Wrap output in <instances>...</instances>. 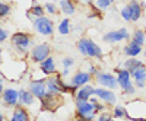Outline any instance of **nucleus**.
<instances>
[{"label": "nucleus", "instance_id": "1", "mask_svg": "<svg viewBox=\"0 0 146 121\" xmlns=\"http://www.w3.org/2000/svg\"><path fill=\"white\" fill-rule=\"evenodd\" d=\"M12 45L19 54H25L31 47V37L28 34L16 32L12 35Z\"/></svg>", "mask_w": 146, "mask_h": 121}, {"label": "nucleus", "instance_id": "2", "mask_svg": "<svg viewBox=\"0 0 146 121\" xmlns=\"http://www.w3.org/2000/svg\"><path fill=\"white\" fill-rule=\"evenodd\" d=\"M34 28L36 32H40L41 35H53L54 32V23L51 19H48L47 16H40V18H34Z\"/></svg>", "mask_w": 146, "mask_h": 121}, {"label": "nucleus", "instance_id": "3", "mask_svg": "<svg viewBox=\"0 0 146 121\" xmlns=\"http://www.w3.org/2000/svg\"><path fill=\"white\" fill-rule=\"evenodd\" d=\"M48 57H50V45L45 42L35 45L31 50V60L34 63H42Z\"/></svg>", "mask_w": 146, "mask_h": 121}, {"label": "nucleus", "instance_id": "4", "mask_svg": "<svg viewBox=\"0 0 146 121\" xmlns=\"http://www.w3.org/2000/svg\"><path fill=\"white\" fill-rule=\"evenodd\" d=\"M129 37H130L129 31H127L126 28H120V29H117V31H110V32H107L104 37H102V40H104L105 42L114 44V42H120V41L129 40Z\"/></svg>", "mask_w": 146, "mask_h": 121}, {"label": "nucleus", "instance_id": "5", "mask_svg": "<svg viewBox=\"0 0 146 121\" xmlns=\"http://www.w3.org/2000/svg\"><path fill=\"white\" fill-rule=\"evenodd\" d=\"M96 82H98L102 88H108V89H115L117 88V77H114L111 73H105V71H98L95 75Z\"/></svg>", "mask_w": 146, "mask_h": 121}, {"label": "nucleus", "instance_id": "6", "mask_svg": "<svg viewBox=\"0 0 146 121\" xmlns=\"http://www.w3.org/2000/svg\"><path fill=\"white\" fill-rule=\"evenodd\" d=\"M29 91H31V93L35 96V98H38V99H42L44 96L48 93V92H47L45 80H42V79L32 80V82L29 83Z\"/></svg>", "mask_w": 146, "mask_h": 121}, {"label": "nucleus", "instance_id": "7", "mask_svg": "<svg viewBox=\"0 0 146 121\" xmlns=\"http://www.w3.org/2000/svg\"><path fill=\"white\" fill-rule=\"evenodd\" d=\"M94 95L98 96L100 99L105 101V104H115L117 101V96L113 92V89H108V88H95Z\"/></svg>", "mask_w": 146, "mask_h": 121}, {"label": "nucleus", "instance_id": "8", "mask_svg": "<svg viewBox=\"0 0 146 121\" xmlns=\"http://www.w3.org/2000/svg\"><path fill=\"white\" fill-rule=\"evenodd\" d=\"M2 99H3V104L6 106H16L19 102V91H15L12 88L5 89L3 95H2Z\"/></svg>", "mask_w": 146, "mask_h": 121}, {"label": "nucleus", "instance_id": "9", "mask_svg": "<svg viewBox=\"0 0 146 121\" xmlns=\"http://www.w3.org/2000/svg\"><path fill=\"white\" fill-rule=\"evenodd\" d=\"M117 82H118V86L123 89V92L131 86V73L127 69H120L117 70Z\"/></svg>", "mask_w": 146, "mask_h": 121}, {"label": "nucleus", "instance_id": "10", "mask_svg": "<svg viewBox=\"0 0 146 121\" xmlns=\"http://www.w3.org/2000/svg\"><path fill=\"white\" fill-rule=\"evenodd\" d=\"M95 111V104L91 101H76V115H88Z\"/></svg>", "mask_w": 146, "mask_h": 121}, {"label": "nucleus", "instance_id": "11", "mask_svg": "<svg viewBox=\"0 0 146 121\" xmlns=\"http://www.w3.org/2000/svg\"><path fill=\"white\" fill-rule=\"evenodd\" d=\"M131 77L135 79V86L137 88H145L146 86V66H142L136 69L135 71H131Z\"/></svg>", "mask_w": 146, "mask_h": 121}, {"label": "nucleus", "instance_id": "12", "mask_svg": "<svg viewBox=\"0 0 146 121\" xmlns=\"http://www.w3.org/2000/svg\"><path fill=\"white\" fill-rule=\"evenodd\" d=\"M91 80V73L89 71H78V73L72 77L70 83L76 88H82L85 85H88V82Z\"/></svg>", "mask_w": 146, "mask_h": 121}, {"label": "nucleus", "instance_id": "13", "mask_svg": "<svg viewBox=\"0 0 146 121\" xmlns=\"http://www.w3.org/2000/svg\"><path fill=\"white\" fill-rule=\"evenodd\" d=\"M85 44H86V53H88L89 57H94V58H101L102 57V50L96 42H94L89 38H85Z\"/></svg>", "mask_w": 146, "mask_h": 121}, {"label": "nucleus", "instance_id": "14", "mask_svg": "<svg viewBox=\"0 0 146 121\" xmlns=\"http://www.w3.org/2000/svg\"><path fill=\"white\" fill-rule=\"evenodd\" d=\"M41 102H42V110H48V111H54L58 105L57 95H53V93H47L41 99Z\"/></svg>", "mask_w": 146, "mask_h": 121}, {"label": "nucleus", "instance_id": "15", "mask_svg": "<svg viewBox=\"0 0 146 121\" xmlns=\"http://www.w3.org/2000/svg\"><path fill=\"white\" fill-rule=\"evenodd\" d=\"M28 120H29V115H28V111L23 108V105H16L10 115V121H28Z\"/></svg>", "mask_w": 146, "mask_h": 121}, {"label": "nucleus", "instance_id": "16", "mask_svg": "<svg viewBox=\"0 0 146 121\" xmlns=\"http://www.w3.org/2000/svg\"><path fill=\"white\" fill-rule=\"evenodd\" d=\"M94 86L91 85H85L76 91V101H89V98L94 95Z\"/></svg>", "mask_w": 146, "mask_h": 121}, {"label": "nucleus", "instance_id": "17", "mask_svg": "<svg viewBox=\"0 0 146 121\" xmlns=\"http://www.w3.org/2000/svg\"><path fill=\"white\" fill-rule=\"evenodd\" d=\"M127 7H129L130 16H131V22L139 20L140 16H142V6L136 2V0H130L129 5H127Z\"/></svg>", "mask_w": 146, "mask_h": 121}, {"label": "nucleus", "instance_id": "18", "mask_svg": "<svg viewBox=\"0 0 146 121\" xmlns=\"http://www.w3.org/2000/svg\"><path fill=\"white\" fill-rule=\"evenodd\" d=\"M40 69L44 75L50 76L56 73V63H54V58L53 57H48L47 60H44L42 63H40Z\"/></svg>", "mask_w": 146, "mask_h": 121}, {"label": "nucleus", "instance_id": "19", "mask_svg": "<svg viewBox=\"0 0 146 121\" xmlns=\"http://www.w3.org/2000/svg\"><path fill=\"white\" fill-rule=\"evenodd\" d=\"M34 98L35 96L31 93V91H25V89L19 91V104L21 105H32Z\"/></svg>", "mask_w": 146, "mask_h": 121}, {"label": "nucleus", "instance_id": "20", "mask_svg": "<svg viewBox=\"0 0 146 121\" xmlns=\"http://www.w3.org/2000/svg\"><path fill=\"white\" fill-rule=\"evenodd\" d=\"M124 53L129 56V57H136L142 53V45L136 44V42H129L126 47H124Z\"/></svg>", "mask_w": 146, "mask_h": 121}, {"label": "nucleus", "instance_id": "21", "mask_svg": "<svg viewBox=\"0 0 146 121\" xmlns=\"http://www.w3.org/2000/svg\"><path fill=\"white\" fill-rule=\"evenodd\" d=\"M142 66H145V64L140 61V60H137L136 57H130V58H127L124 61V69H127L130 73H131V71H135L136 69L142 67Z\"/></svg>", "mask_w": 146, "mask_h": 121}, {"label": "nucleus", "instance_id": "22", "mask_svg": "<svg viewBox=\"0 0 146 121\" xmlns=\"http://www.w3.org/2000/svg\"><path fill=\"white\" fill-rule=\"evenodd\" d=\"M60 7H62V10L66 15H73L75 10H76V7H75L72 0H60Z\"/></svg>", "mask_w": 146, "mask_h": 121}, {"label": "nucleus", "instance_id": "23", "mask_svg": "<svg viewBox=\"0 0 146 121\" xmlns=\"http://www.w3.org/2000/svg\"><path fill=\"white\" fill-rule=\"evenodd\" d=\"M44 12L45 9L40 5H32V7L28 10V16H34V18H40V16H44Z\"/></svg>", "mask_w": 146, "mask_h": 121}, {"label": "nucleus", "instance_id": "24", "mask_svg": "<svg viewBox=\"0 0 146 121\" xmlns=\"http://www.w3.org/2000/svg\"><path fill=\"white\" fill-rule=\"evenodd\" d=\"M58 32L62 35H67L70 34V20L69 19H63L58 23Z\"/></svg>", "mask_w": 146, "mask_h": 121}, {"label": "nucleus", "instance_id": "25", "mask_svg": "<svg viewBox=\"0 0 146 121\" xmlns=\"http://www.w3.org/2000/svg\"><path fill=\"white\" fill-rule=\"evenodd\" d=\"M131 41L136 42V44H139V45H143V44H145V32L140 31V29H137L135 34H133Z\"/></svg>", "mask_w": 146, "mask_h": 121}, {"label": "nucleus", "instance_id": "26", "mask_svg": "<svg viewBox=\"0 0 146 121\" xmlns=\"http://www.w3.org/2000/svg\"><path fill=\"white\" fill-rule=\"evenodd\" d=\"M114 117L115 118H129V112L124 110L123 106H115L114 108Z\"/></svg>", "mask_w": 146, "mask_h": 121}, {"label": "nucleus", "instance_id": "27", "mask_svg": "<svg viewBox=\"0 0 146 121\" xmlns=\"http://www.w3.org/2000/svg\"><path fill=\"white\" fill-rule=\"evenodd\" d=\"M10 10H12V7H10L7 3L0 2V19L5 18V16H7V15L10 13Z\"/></svg>", "mask_w": 146, "mask_h": 121}, {"label": "nucleus", "instance_id": "28", "mask_svg": "<svg viewBox=\"0 0 146 121\" xmlns=\"http://www.w3.org/2000/svg\"><path fill=\"white\" fill-rule=\"evenodd\" d=\"M114 2H115V0H96V6H98V9L105 10V9H108L110 6H111Z\"/></svg>", "mask_w": 146, "mask_h": 121}, {"label": "nucleus", "instance_id": "29", "mask_svg": "<svg viewBox=\"0 0 146 121\" xmlns=\"http://www.w3.org/2000/svg\"><path fill=\"white\" fill-rule=\"evenodd\" d=\"M121 16H123V19L126 20V22H131V16H130V12H129V7H127V5L121 9Z\"/></svg>", "mask_w": 146, "mask_h": 121}, {"label": "nucleus", "instance_id": "30", "mask_svg": "<svg viewBox=\"0 0 146 121\" xmlns=\"http://www.w3.org/2000/svg\"><path fill=\"white\" fill-rule=\"evenodd\" d=\"M78 50L82 53V56H88V53H86V44H85V38H82V40L78 42Z\"/></svg>", "mask_w": 146, "mask_h": 121}, {"label": "nucleus", "instance_id": "31", "mask_svg": "<svg viewBox=\"0 0 146 121\" xmlns=\"http://www.w3.org/2000/svg\"><path fill=\"white\" fill-rule=\"evenodd\" d=\"M44 9L47 10V13H50V15H54V13H57V9H56V5H53V3H45Z\"/></svg>", "mask_w": 146, "mask_h": 121}, {"label": "nucleus", "instance_id": "32", "mask_svg": "<svg viewBox=\"0 0 146 121\" xmlns=\"http://www.w3.org/2000/svg\"><path fill=\"white\" fill-rule=\"evenodd\" d=\"M7 38H9V32H7L6 29H3L2 26H0V44L5 42Z\"/></svg>", "mask_w": 146, "mask_h": 121}, {"label": "nucleus", "instance_id": "33", "mask_svg": "<svg viewBox=\"0 0 146 121\" xmlns=\"http://www.w3.org/2000/svg\"><path fill=\"white\" fill-rule=\"evenodd\" d=\"M73 58H70V57H66V58H63V67H66V69H70L72 66H73Z\"/></svg>", "mask_w": 146, "mask_h": 121}, {"label": "nucleus", "instance_id": "34", "mask_svg": "<svg viewBox=\"0 0 146 121\" xmlns=\"http://www.w3.org/2000/svg\"><path fill=\"white\" fill-rule=\"evenodd\" d=\"M124 93H127V95H135V93H136V86H135V85H131L130 88H127V89L124 91Z\"/></svg>", "mask_w": 146, "mask_h": 121}, {"label": "nucleus", "instance_id": "35", "mask_svg": "<svg viewBox=\"0 0 146 121\" xmlns=\"http://www.w3.org/2000/svg\"><path fill=\"white\" fill-rule=\"evenodd\" d=\"M110 120H111V117H110L108 114H102V115L98 118V121H110Z\"/></svg>", "mask_w": 146, "mask_h": 121}, {"label": "nucleus", "instance_id": "36", "mask_svg": "<svg viewBox=\"0 0 146 121\" xmlns=\"http://www.w3.org/2000/svg\"><path fill=\"white\" fill-rule=\"evenodd\" d=\"M102 110H104V105H101V104L96 102V104H95V111L98 112V111H102Z\"/></svg>", "mask_w": 146, "mask_h": 121}, {"label": "nucleus", "instance_id": "37", "mask_svg": "<svg viewBox=\"0 0 146 121\" xmlns=\"http://www.w3.org/2000/svg\"><path fill=\"white\" fill-rule=\"evenodd\" d=\"M89 101H91L92 104H96V102H98V96H96V98H95V96L92 95V96H91V98H89Z\"/></svg>", "mask_w": 146, "mask_h": 121}, {"label": "nucleus", "instance_id": "38", "mask_svg": "<svg viewBox=\"0 0 146 121\" xmlns=\"http://www.w3.org/2000/svg\"><path fill=\"white\" fill-rule=\"evenodd\" d=\"M89 73H91V75H96V73H98V71H96V69H95V67L92 66V67H91V70H89Z\"/></svg>", "mask_w": 146, "mask_h": 121}, {"label": "nucleus", "instance_id": "39", "mask_svg": "<svg viewBox=\"0 0 146 121\" xmlns=\"http://www.w3.org/2000/svg\"><path fill=\"white\" fill-rule=\"evenodd\" d=\"M3 85H2V82H0V98H2V95H3Z\"/></svg>", "mask_w": 146, "mask_h": 121}, {"label": "nucleus", "instance_id": "40", "mask_svg": "<svg viewBox=\"0 0 146 121\" xmlns=\"http://www.w3.org/2000/svg\"><path fill=\"white\" fill-rule=\"evenodd\" d=\"M62 75H63V76H67V75H69V69L64 67V70H63V73H62Z\"/></svg>", "mask_w": 146, "mask_h": 121}, {"label": "nucleus", "instance_id": "41", "mask_svg": "<svg viewBox=\"0 0 146 121\" xmlns=\"http://www.w3.org/2000/svg\"><path fill=\"white\" fill-rule=\"evenodd\" d=\"M135 121H146V117H143V118H136Z\"/></svg>", "mask_w": 146, "mask_h": 121}, {"label": "nucleus", "instance_id": "42", "mask_svg": "<svg viewBox=\"0 0 146 121\" xmlns=\"http://www.w3.org/2000/svg\"><path fill=\"white\" fill-rule=\"evenodd\" d=\"M3 120H5V117H3V114H2V112H0V121H3Z\"/></svg>", "mask_w": 146, "mask_h": 121}, {"label": "nucleus", "instance_id": "43", "mask_svg": "<svg viewBox=\"0 0 146 121\" xmlns=\"http://www.w3.org/2000/svg\"><path fill=\"white\" fill-rule=\"evenodd\" d=\"M0 63H2V50H0Z\"/></svg>", "mask_w": 146, "mask_h": 121}, {"label": "nucleus", "instance_id": "44", "mask_svg": "<svg viewBox=\"0 0 146 121\" xmlns=\"http://www.w3.org/2000/svg\"><path fill=\"white\" fill-rule=\"evenodd\" d=\"M73 121H80V120H79V118H78V117H76V118H75V120H73Z\"/></svg>", "mask_w": 146, "mask_h": 121}, {"label": "nucleus", "instance_id": "45", "mask_svg": "<svg viewBox=\"0 0 146 121\" xmlns=\"http://www.w3.org/2000/svg\"><path fill=\"white\" fill-rule=\"evenodd\" d=\"M85 2H86V3H91V0H85Z\"/></svg>", "mask_w": 146, "mask_h": 121}, {"label": "nucleus", "instance_id": "46", "mask_svg": "<svg viewBox=\"0 0 146 121\" xmlns=\"http://www.w3.org/2000/svg\"><path fill=\"white\" fill-rule=\"evenodd\" d=\"M54 2H60V0H54Z\"/></svg>", "mask_w": 146, "mask_h": 121}, {"label": "nucleus", "instance_id": "47", "mask_svg": "<svg viewBox=\"0 0 146 121\" xmlns=\"http://www.w3.org/2000/svg\"><path fill=\"white\" fill-rule=\"evenodd\" d=\"M110 121H114V120H113V118H111V120H110Z\"/></svg>", "mask_w": 146, "mask_h": 121}, {"label": "nucleus", "instance_id": "48", "mask_svg": "<svg viewBox=\"0 0 146 121\" xmlns=\"http://www.w3.org/2000/svg\"><path fill=\"white\" fill-rule=\"evenodd\" d=\"M145 57H146V51H145Z\"/></svg>", "mask_w": 146, "mask_h": 121}]
</instances>
